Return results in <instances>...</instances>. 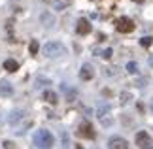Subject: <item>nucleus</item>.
<instances>
[{
    "label": "nucleus",
    "instance_id": "2",
    "mask_svg": "<svg viewBox=\"0 0 153 149\" xmlns=\"http://www.w3.org/2000/svg\"><path fill=\"white\" fill-rule=\"evenodd\" d=\"M66 53V47H64L61 42H48L44 45V55L49 57V59H55V57H62Z\"/></svg>",
    "mask_w": 153,
    "mask_h": 149
},
{
    "label": "nucleus",
    "instance_id": "13",
    "mask_svg": "<svg viewBox=\"0 0 153 149\" xmlns=\"http://www.w3.org/2000/svg\"><path fill=\"white\" fill-rule=\"evenodd\" d=\"M44 100L49 102V104H57L59 96H57V93H53V91H44Z\"/></svg>",
    "mask_w": 153,
    "mask_h": 149
},
{
    "label": "nucleus",
    "instance_id": "14",
    "mask_svg": "<svg viewBox=\"0 0 153 149\" xmlns=\"http://www.w3.org/2000/svg\"><path fill=\"white\" fill-rule=\"evenodd\" d=\"M11 93H13V87H11L6 79H2L0 81V94H11Z\"/></svg>",
    "mask_w": 153,
    "mask_h": 149
},
{
    "label": "nucleus",
    "instance_id": "12",
    "mask_svg": "<svg viewBox=\"0 0 153 149\" xmlns=\"http://www.w3.org/2000/svg\"><path fill=\"white\" fill-rule=\"evenodd\" d=\"M17 68H19V64H17L15 59H6L4 61V70L6 72H17Z\"/></svg>",
    "mask_w": 153,
    "mask_h": 149
},
{
    "label": "nucleus",
    "instance_id": "3",
    "mask_svg": "<svg viewBox=\"0 0 153 149\" xmlns=\"http://www.w3.org/2000/svg\"><path fill=\"white\" fill-rule=\"evenodd\" d=\"M115 28H117V32H121V34H128V32L134 30V23H132V19H128V17H119V19L115 21Z\"/></svg>",
    "mask_w": 153,
    "mask_h": 149
},
{
    "label": "nucleus",
    "instance_id": "5",
    "mask_svg": "<svg viewBox=\"0 0 153 149\" xmlns=\"http://www.w3.org/2000/svg\"><path fill=\"white\" fill-rule=\"evenodd\" d=\"M108 149H128V144L121 136H111L108 142Z\"/></svg>",
    "mask_w": 153,
    "mask_h": 149
},
{
    "label": "nucleus",
    "instance_id": "18",
    "mask_svg": "<svg viewBox=\"0 0 153 149\" xmlns=\"http://www.w3.org/2000/svg\"><path fill=\"white\" fill-rule=\"evenodd\" d=\"M153 44V38L151 36H144L142 40H140V45H142V47H149Z\"/></svg>",
    "mask_w": 153,
    "mask_h": 149
},
{
    "label": "nucleus",
    "instance_id": "26",
    "mask_svg": "<svg viewBox=\"0 0 153 149\" xmlns=\"http://www.w3.org/2000/svg\"><path fill=\"white\" fill-rule=\"evenodd\" d=\"M134 2H142V0H134Z\"/></svg>",
    "mask_w": 153,
    "mask_h": 149
},
{
    "label": "nucleus",
    "instance_id": "9",
    "mask_svg": "<svg viewBox=\"0 0 153 149\" xmlns=\"http://www.w3.org/2000/svg\"><path fill=\"white\" fill-rule=\"evenodd\" d=\"M76 32L81 34V36L89 34V32H91V23L87 21V19H79V21H78V27H76Z\"/></svg>",
    "mask_w": 153,
    "mask_h": 149
},
{
    "label": "nucleus",
    "instance_id": "15",
    "mask_svg": "<svg viewBox=\"0 0 153 149\" xmlns=\"http://www.w3.org/2000/svg\"><path fill=\"white\" fill-rule=\"evenodd\" d=\"M45 85H51V81L48 79V77H38V79H36V85H34V87H36V89H42V87H45Z\"/></svg>",
    "mask_w": 153,
    "mask_h": 149
},
{
    "label": "nucleus",
    "instance_id": "8",
    "mask_svg": "<svg viewBox=\"0 0 153 149\" xmlns=\"http://www.w3.org/2000/svg\"><path fill=\"white\" fill-rule=\"evenodd\" d=\"M93 76H95V70H93V66L91 64H83L81 66V70H79V77L83 81H89V79H93Z\"/></svg>",
    "mask_w": 153,
    "mask_h": 149
},
{
    "label": "nucleus",
    "instance_id": "1",
    "mask_svg": "<svg viewBox=\"0 0 153 149\" xmlns=\"http://www.w3.org/2000/svg\"><path fill=\"white\" fill-rule=\"evenodd\" d=\"M34 144L40 149H51L53 144H55V140H53V134L49 130L40 128V130H36V134H34Z\"/></svg>",
    "mask_w": 153,
    "mask_h": 149
},
{
    "label": "nucleus",
    "instance_id": "22",
    "mask_svg": "<svg viewBox=\"0 0 153 149\" xmlns=\"http://www.w3.org/2000/svg\"><path fill=\"white\" fill-rule=\"evenodd\" d=\"M4 147H6V149H17V147H15L13 144H11V142H8V140L4 142Z\"/></svg>",
    "mask_w": 153,
    "mask_h": 149
},
{
    "label": "nucleus",
    "instance_id": "25",
    "mask_svg": "<svg viewBox=\"0 0 153 149\" xmlns=\"http://www.w3.org/2000/svg\"><path fill=\"white\" fill-rule=\"evenodd\" d=\"M149 64H151V66H153V55L149 57Z\"/></svg>",
    "mask_w": 153,
    "mask_h": 149
},
{
    "label": "nucleus",
    "instance_id": "19",
    "mask_svg": "<svg viewBox=\"0 0 153 149\" xmlns=\"http://www.w3.org/2000/svg\"><path fill=\"white\" fill-rule=\"evenodd\" d=\"M70 147V142H68V136L66 132H62V149H68Z\"/></svg>",
    "mask_w": 153,
    "mask_h": 149
},
{
    "label": "nucleus",
    "instance_id": "6",
    "mask_svg": "<svg viewBox=\"0 0 153 149\" xmlns=\"http://www.w3.org/2000/svg\"><path fill=\"white\" fill-rule=\"evenodd\" d=\"M108 115H110V104L102 102L100 106H98V110H97V117L102 121V125H110V119H108Z\"/></svg>",
    "mask_w": 153,
    "mask_h": 149
},
{
    "label": "nucleus",
    "instance_id": "4",
    "mask_svg": "<svg viewBox=\"0 0 153 149\" xmlns=\"http://www.w3.org/2000/svg\"><path fill=\"white\" fill-rule=\"evenodd\" d=\"M136 145L140 149H153V140H151V136L146 132V130H140V132L136 134Z\"/></svg>",
    "mask_w": 153,
    "mask_h": 149
},
{
    "label": "nucleus",
    "instance_id": "24",
    "mask_svg": "<svg viewBox=\"0 0 153 149\" xmlns=\"http://www.w3.org/2000/svg\"><path fill=\"white\" fill-rule=\"evenodd\" d=\"M149 108H151V113H153V98L149 100Z\"/></svg>",
    "mask_w": 153,
    "mask_h": 149
},
{
    "label": "nucleus",
    "instance_id": "23",
    "mask_svg": "<svg viewBox=\"0 0 153 149\" xmlns=\"http://www.w3.org/2000/svg\"><path fill=\"white\" fill-rule=\"evenodd\" d=\"M136 85H138V87H146V79H144V77H142V79H138Z\"/></svg>",
    "mask_w": 153,
    "mask_h": 149
},
{
    "label": "nucleus",
    "instance_id": "20",
    "mask_svg": "<svg viewBox=\"0 0 153 149\" xmlns=\"http://www.w3.org/2000/svg\"><path fill=\"white\" fill-rule=\"evenodd\" d=\"M128 98H131V94H128V93H121V104H127Z\"/></svg>",
    "mask_w": 153,
    "mask_h": 149
},
{
    "label": "nucleus",
    "instance_id": "16",
    "mask_svg": "<svg viewBox=\"0 0 153 149\" xmlns=\"http://www.w3.org/2000/svg\"><path fill=\"white\" fill-rule=\"evenodd\" d=\"M40 49V45H38V40H30V45H28V51H30V55H36Z\"/></svg>",
    "mask_w": 153,
    "mask_h": 149
},
{
    "label": "nucleus",
    "instance_id": "7",
    "mask_svg": "<svg viewBox=\"0 0 153 149\" xmlns=\"http://www.w3.org/2000/svg\"><path fill=\"white\" fill-rule=\"evenodd\" d=\"M78 134H79V136H83V138H89V140L95 138V130H93V127H91V123H89V121H83V123L79 125Z\"/></svg>",
    "mask_w": 153,
    "mask_h": 149
},
{
    "label": "nucleus",
    "instance_id": "10",
    "mask_svg": "<svg viewBox=\"0 0 153 149\" xmlns=\"http://www.w3.org/2000/svg\"><path fill=\"white\" fill-rule=\"evenodd\" d=\"M21 119H25V111H23V110H13L10 113V117H8V123L11 125V127H15Z\"/></svg>",
    "mask_w": 153,
    "mask_h": 149
},
{
    "label": "nucleus",
    "instance_id": "11",
    "mask_svg": "<svg viewBox=\"0 0 153 149\" xmlns=\"http://www.w3.org/2000/svg\"><path fill=\"white\" fill-rule=\"evenodd\" d=\"M40 21H42V25L48 27V28H51L53 25H55V17H53L49 11H44V13L40 15Z\"/></svg>",
    "mask_w": 153,
    "mask_h": 149
},
{
    "label": "nucleus",
    "instance_id": "17",
    "mask_svg": "<svg viewBox=\"0 0 153 149\" xmlns=\"http://www.w3.org/2000/svg\"><path fill=\"white\" fill-rule=\"evenodd\" d=\"M127 72H128V74H136V72H138V64L134 62V61H131V62L127 64Z\"/></svg>",
    "mask_w": 153,
    "mask_h": 149
},
{
    "label": "nucleus",
    "instance_id": "21",
    "mask_svg": "<svg viewBox=\"0 0 153 149\" xmlns=\"http://www.w3.org/2000/svg\"><path fill=\"white\" fill-rule=\"evenodd\" d=\"M111 53H114V51H111L110 47H108V49H104V51H102V57H104V59H110V57H111Z\"/></svg>",
    "mask_w": 153,
    "mask_h": 149
}]
</instances>
